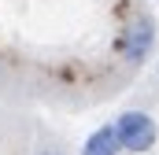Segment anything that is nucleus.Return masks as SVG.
Returning <instances> with one entry per match:
<instances>
[{"mask_svg":"<svg viewBox=\"0 0 159 155\" xmlns=\"http://www.w3.org/2000/svg\"><path fill=\"white\" fill-rule=\"evenodd\" d=\"M115 137H119V148L122 152H133V155H144L156 148L159 140V126L148 111H122L115 122H111Z\"/></svg>","mask_w":159,"mask_h":155,"instance_id":"1","label":"nucleus"},{"mask_svg":"<svg viewBox=\"0 0 159 155\" xmlns=\"http://www.w3.org/2000/svg\"><path fill=\"white\" fill-rule=\"evenodd\" d=\"M152 48H156V22H152L148 15L133 19V22L119 33V55L129 67H141V63L152 55Z\"/></svg>","mask_w":159,"mask_h":155,"instance_id":"2","label":"nucleus"},{"mask_svg":"<svg viewBox=\"0 0 159 155\" xmlns=\"http://www.w3.org/2000/svg\"><path fill=\"white\" fill-rule=\"evenodd\" d=\"M119 137H115V129L111 126H100L96 133H89L85 137V144H81V155H119Z\"/></svg>","mask_w":159,"mask_h":155,"instance_id":"3","label":"nucleus"},{"mask_svg":"<svg viewBox=\"0 0 159 155\" xmlns=\"http://www.w3.org/2000/svg\"><path fill=\"white\" fill-rule=\"evenodd\" d=\"M34 155H63L59 148H41V152H34Z\"/></svg>","mask_w":159,"mask_h":155,"instance_id":"4","label":"nucleus"}]
</instances>
